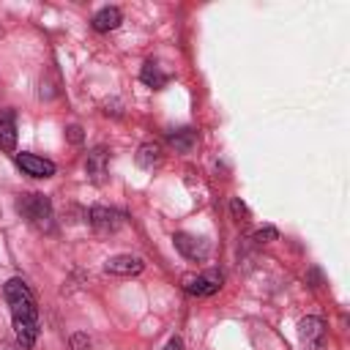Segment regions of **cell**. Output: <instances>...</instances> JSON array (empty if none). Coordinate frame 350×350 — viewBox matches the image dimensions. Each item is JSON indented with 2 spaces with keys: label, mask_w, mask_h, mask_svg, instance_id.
I'll list each match as a JSON object with an SVG mask.
<instances>
[{
  "label": "cell",
  "mask_w": 350,
  "mask_h": 350,
  "mask_svg": "<svg viewBox=\"0 0 350 350\" xmlns=\"http://www.w3.org/2000/svg\"><path fill=\"white\" fill-rule=\"evenodd\" d=\"M16 211H19V216H22L30 227H36L38 232H49V230H52V202H49L44 194H38V191L22 194V197L16 200Z\"/></svg>",
  "instance_id": "obj_1"
},
{
  "label": "cell",
  "mask_w": 350,
  "mask_h": 350,
  "mask_svg": "<svg viewBox=\"0 0 350 350\" xmlns=\"http://www.w3.org/2000/svg\"><path fill=\"white\" fill-rule=\"evenodd\" d=\"M5 301H8L14 317H22V320H38L36 295H33V290H30L22 279H8V282H5Z\"/></svg>",
  "instance_id": "obj_2"
},
{
  "label": "cell",
  "mask_w": 350,
  "mask_h": 350,
  "mask_svg": "<svg viewBox=\"0 0 350 350\" xmlns=\"http://www.w3.org/2000/svg\"><path fill=\"white\" fill-rule=\"evenodd\" d=\"M180 287L189 295H213L221 287V273H216V271H211V273H183Z\"/></svg>",
  "instance_id": "obj_3"
},
{
  "label": "cell",
  "mask_w": 350,
  "mask_h": 350,
  "mask_svg": "<svg viewBox=\"0 0 350 350\" xmlns=\"http://www.w3.org/2000/svg\"><path fill=\"white\" fill-rule=\"evenodd\" d=\"M172 241H175V249H178L186 260L202 262V260H208V254H211L208 241H205V238H197V235H191V232H175Z\"/></svg>",
  "instance_id": "obj_4"
},
{
  "label": "cell",
  "mask_w": 350,
  "mask_h": 350,
  "mask_svg": "<svg viewBox=\"0 0 350 350\" xmlns=\"http://www.w3.org/2000/svg\"><path fill=\"white\" fill-rule=\"evenodd\" d=\"M16 164H19V170L25 175H33V178H52L55 175V164L49 159L36 156V153H19Z\"/></svg>",
  "instance_id": "obj_5"
},
{
  "label": "cell",
  "mask_w": 350,
  "mask_h": 350,
  "mask_svg": "<svg viewBox=\"0 0 350 350\" xmlns=\"http://www.w3.org/2000/svg\"><path fill=\"white\" fill-rule=\"evenodd\" d=\"M142 268H145L142 257H134V254H115L104 262V271L115 276H137Z\"/></svg>",
  "instance_id": "obj_6"
},
{
  "label": "cell",
  "mask_w": 350,
  "mask_h": 350,
  "mask_svg": "<svg viewBox=\"0 0 350 350\" xmlns=\"http://www.w3.org/2000/svg\"><path fill=\"white\" fill-rule=\"evenodd\" d=\"M298 336L309 350H320L323 336H325V323L320 317H304L298 323Z\"/></svg>",
  "instance_id": "obj_7"
},
{
  "label": "cell",
  "mask_w": 350,
  "mask_h": 350,
  "mask_svg": "<svg viewBox=\"0 0 350 350\" xmlns=\"http://www.w3.org/2000/svg\"><path fill=\"white\" fill-rule=\"evenodd\" d=\"M88 221H90V227L98 230V232H115V230L120 227V216H118L115 211H109V208H90Z\"/></svg>",
  "instance_id": "obj_8"
},
{
  "label": "cell",
  "mask_w": 350,
  "mask_h": 350,
  "mask_svg": "<svg viewBox=\"0 0 350 350\" xmlns=\"http://www.w3.org/2000/svg\"><path fill=\"white\" fill-rule=\"evenodd\" d=\"M120 22H123V14H120V8H115V5H107V8H101V11L93 14V30H98V33H109V30H115Z\"/></svg>",
  "instance_id": "obj_9"
},
{
  "label": "cell",
  "mask_w": 350,
  "mask_h": 350,
  "mask_svg": "<svg viewBox=\"0 0 350 350\" xmlns=\"http://www.w3.org/2000/svg\"><path fill=\"white\" fill-rule=\"evenodd\" d=\"M14 334H16V342H19L22 347H33L36 339H38V320L14 317Z\"/></svg>",
  "instance_id": "obj_10"
},
{
  "label": "cell",
  "mask_w": 350,
  "mask_h": 350,
  "mask_svg": "<svg viewBox=\"0 0 350 350\" xmlns=\"http://www.w3.org/2000/svg\"><path fill=\"white\" fill-rule=\"evenodd\" d=\"M0 150H5V153L16 150V123H14L11 112H5L0 118Z\"/></svg>",
  "instance_id": "obj_11"
},
{
  "label": "cell",
  "mask_w": 350,
  "mask_h": 350,
  "mask_svg": "<svg viewBox=\"0 0 350 350\" xmlns=\"http://www.w3.org/2000/svg\"><path fill=\"white\" fill-rule=\"evenodd\" d=\"M139 77H142V82H145L148 88H153V90L164 88V85H167V79H170V77H167V74H164L153 60H148V63L142 66V74H139Z\"/></svg>",
  "instance_id": "obj_12"
},
{
  "label": "cell",
  "mask_w": 350,
  "mask_h": 350,
  "mask_svg": "<svg viewBox=\"0 0 350 350\" xmlns=\"http://www.w3.org/2000/svg\"><path fill=\"white\" fill-rule=\"evenodd\" d=\"M159 161H161V148H159L156 142H145V145H139V150H137V164H139V167L150 170V167L159 164Z\"/></svg>",
  "instance_id": "obj_13"
},
{
  "label": "cell",
  "mask_w": 350,
  "mask_h": 350,
  "mask_svg": "<svg viewBox=\"0 0 350 350\" xmlns=\"http://www.w3.org/2000/svg\"><path fill=\"white\" fill-rule=\"evenodd\" d=\"M104 164H107V150H104V148H96V150L88 153V172H90L96 180L104 175Z\"/></svg>",
  "instance_id": "obj_14"
},
{
  "label": "cell",
  "mask_w": 350,
  "mask_h": 350,
  "mask_svg": "<svg viewBox=\"0 0 350 350\" xmlns=\"http://www.w3.org/2000/svg\"><path fill=\"white\" fill-rule=\"evenodd\" d=\"M194 139H197V137H194V131H189V129H186V131H178V134H170V142H172L178 150H183V153L191 150Z\"/></svg>",
  "instance_id": "obj_15"
},
{
  "label": "cell",
  "mask_w": 350,
  "mask_h": 350,
  "mask_svg": "<svg viewBox=\"0 0 350 350\" xmlns=\"http://www.w3.org/2000/svg\"><path fill=\"white\" fill-rule=\"evenodd\" d=\"M71 347H74V350H90V339H88L85 334H74V336H71Z\"/></svg>",
  "instance_id": "obj_16"
},
{
  "label": "cell",
  "mask_w": 350,
  "mask_h": 350,
  "mask_svg": "<svg viewBox=\"0 0 350 350\" xmlns=\"http://www.w3.org/2000/svg\"><path fill=\"white\" fill-rule=\"evenodd\" d=\"M66 137H68V142L79 145V142H82V129H79V126H68V129H66Z\"/></svg>",
  "instance_id": "obj_17"
},
{
  "label": "cell",
  "mask_w": 350,
  "mask_h": 350,
  "mask_svg": "<svg viewBox=\"0 0 350 350\" xmlns=\"http://www.w3.org/2000/svg\"><path fill=\"white\" fill-rule=\"evenodd\" d=\"M230 208H232V213L238 216V221H241V216H243V219H249V211H246V205H243L241 200H232V205H230Z\"/></svg>",
  "instance_id": "obj_18"
},
{
  "label": "cell",
  "mask_w": 350,
  "mask_h": 350,
  "mask_svg": "<svg viewBox=\"0 0 350 350\" xmlns=\"http://www.w3.org/2000/svg\"><path fill=\"white\" fill-rule=\"evenodd\" d=\"M260 243H265V238H276V230H271V227H265V230H260L257 235H254Z\"/></svg>",
  "instance_id": "obj_19"
},
{
  "label": "cell",
  "mask_w": 350,
  "mask_h": 350,
  "mask_svg": "<svg viewBox=\"0 0 350 350\" xmlns=\"http://www.w3.org/2000/svg\"><path fill=\"white\" fill-rule=\"evenodd\" d=\"M161 350H183V342H180L178 336H172V339H167V345H164Z\"/></svg>",
  "instance_id": "obj_20"
}]
</instances>
